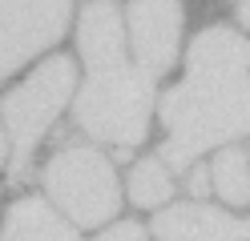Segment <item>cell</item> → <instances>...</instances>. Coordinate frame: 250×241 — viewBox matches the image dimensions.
<instances>
[{
    "mask_svg": "<svg viewBox=\"0 0 250 241\" xmlns=\"http://www.w3.org/2000/svg\"><path fill=\"white\" fill-rule=\"evenodd\" d=\"M125 37L133 40V56L149 76H162L178 60L182 40V4L178 0H133L125 16Z\"/></svg>",
    "mask_w": 250,
    "mask_h": 241,
    "instance_id": "obj_6",
    "label": "cell"
},
{
    "mask_svg": "<svg viewBox=\"0 0 250 241\" xmlns=\"http://www.w3.org/2000/svg\"><path fill=\"white\" fill-rule=\"evenodd\" d=\"M153 85L158 76H149L142 64L121 60L113 69L89 73L85 89L73 101V117L101 145H117V149H133L149 133V112H153Z\"/></svg>",
    "mask_w": 250,
    "mask_h": 241,
    "instance_id": "obj_2",
    "label": "cell"
},
{
    "mask_svg": "<svg viewBox=\"0 0 250 241\" xmlns=\"http://www.w3.org/2000/svg\"><path fill=\"white\" fill-rule=\"evenodd\" d=\"M158 241H250V217H234L226 209H210L202 201L169 205L153 217Z\"/></svg>",
    "mask_w": 250,
    "mask_h": 241,
    "instance_id": "obj_7",
    "label": "cell"
},
{
    "mask_svg": "<svg viewBox=\"0 0 250 241\" xmlns=\"http://www.w3.org/2000/svg\"><path fill=\"white\" fill-rule=\"evenodd\" d=\"M97 241H146V229L133 225V221H121V225H113V229H105Z\"/></svg>",
    "mask_w": 250,
    "mask_h": 241,
    "instance_id": "obj_13",
    "label": "cell"
},
{
    "mask_svg": "<svg viewBox=\"0 0 250 241\" xmlns=\"http://www.w3.org/2000/svg\"><path fill=\"white\" fill-rule=\"evenodd\" d=\"M169 193H174V181H169V165L162 157H146V161L133 165V173H129V197H133V205L158 209V205L169 201Z\"/></svg>",
    "mask_w": 250,
    "mask_h": 241,
    "instance_id": "obj_12",
    "label": "cell"
},
{
    "mask_svg": "<svg viewBox=\"0 0 250 241\" xmlns=\"http://www.w3.org/2000/svg\"><path fill=\"white\" fill-rule=\"evenodd\" d=\"M69 28V0H0V80Z\"/></svg>",
    "mask_w": 250,
    "mask_h": 241,
    "instance_id": "obj_5",
    "label": "cell"
},
{
    "mask_svg": "<svg viewBox=\"0 0 250 241\" xmlns=\"http://www.w3.org/2000/svg\"><path fill=\"white\" fill-rule=\"evenodd\" d=\"M186 69H190V76H202V80L242 76V73H250V40H242L230 28H206L190 44Z\"/></svg>",
    "mask_w": 250,
    "mask_h": 241,
    "instance_id": "obj_8",
    "label": "cell"
},
{
    "mask_svg": "<svg viewBox=\"0 0 250 241\" xmlns=\"http://www.w3.org/2000/svg\"><path fill=\"white\" fill-rule=\"evenodd\" d=\"M49 201L65 213L73 225H101L117 217L121 209V185L113 173V161L101 149L89 145H69L57 149L53 161L41 173Z\"/></svg>",
    "mask_w": 250,
    "mask_h": 241,
    "instance_id": "obj_4",
    "label": "cell"
},
{
    "mask_svg": "<svg viewBox=\"0 0 250 241\" xmlns=\"http://www.w3.org/2000/svg\"><path fill=\"white\" fill-rule=\"evenodd\" d=\"M4 153H8V141H4V129H0V165H4Z\"/></svg>",
    "mask_w": 250,
    "mask_h": 241,
    "instance_id": "obj_16",
    "label": "cell"
},
{
    "mask_svg": "<svg viewBox=\"0 0 250 241\" xmlns=\"http://www.w3.org/2000/svg\"><path fill=\"white\" fill-rule=\"evenodd\" d=\"M77 44H81V56L89 64V73L113 69L125 60V24L117 8L109 0H97L81 12V28H77Z\"/></svg>",
    "mask_w": 250,
    "mask_h": 241,
    "instance_id": "obj_9",
    "label": "cell"
},
{
    "mask_svg": "<svg viewBox=\"0 0 250 241\" xmlns=\"http://www.w3.org/2000/svg\"><path fill=\"white\" fill-rule=\"evenodd\" d=\"M77 85V69L69 56H53L37 64L33 76H24L8 96H0V117H4V133L12 141V177L28 173L41 137L49 133V125L61 117V109L69 105Z\"/></svg>",
    "mask_w": 250,
    "mask_h": 241,
    "instance_id": "obj_3",
    "label": "cell"
},
{
    "mask_svg": "<svg viewBox=\"0 0 250 241\" xmlns=\"http://www.w3.org/2000/svg\"><path fill=\"white\" fill-rule=\"evenodd\" d=\"M4 241H81L73 225H65L41 197H21L8 209Z\"/></svg>",
    "mask_w": 250,
    "mask_h": 241,
    "instance_id": "obj_10",
    "label": "cell"
},
{
    "mask_svg": "<svg viewBox=\"0 0 250 241\" xmlns=\"http://www.w3.org/2000/svg\"><path fill=\"white\" fill-rule=\"evenodd\" d=\"M162 121L169 129L162 161L186 169L214 145L250 133V73L222 80L186 76L162 96Z\"/></svg>",
    "mask_w": 250,
    "mask_h": 241,
    "instance_id": "obj_1",
    "label": "cell"
},
{
    "mask_svg": "<svg viewBox=\"0 0 250 241\" xmlns=\"http://www.w3.org/2000/svg\"><path fill=\"white\" fill-rule=\"evenodd\" d=\"M238 20L250 28V0H242V4H238Z\"/></svg>",
    "mask_w": 250,
    "mask_h": 241,
    "instance_id": "obj_15",
    "label": "cell"
},
{
    "mask_svg": "<svg viewBox=\"0 0 250 241\" xmlns=\"http://www.w3.org/2000/svg\"><path fill=\"white\" fill-rule=\"evenodd\" d=\"M190 193H194V197H206V193H214L206 169H190Z\"/></svg>",
    "mask_w": 250,
    "mask_h": 241,
    "instance_id": "obj_14",
    "label": "cell"
},
{
    "mask_svg": "<svg viewBox=\"0 0 250 241\" xmlns=\"http://www.w3.org/2000/svg\"><path fill=\"white\" fill-rule=\"evenodd\" d=\"M210 185H214V193H218L226 205L242 209V205L250 201V157L238 153V149L218 153L214 169H210Z\"/></svg>",
    "mask_w": 250,
    "mask_h": 241,
    "instance_id": "obj_11",
    "label": "cell"
}]
</instances>
